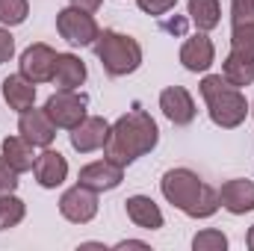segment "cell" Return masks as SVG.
I'll return each mask as SVG.
<instances>
[{
  "mask_svg": "<svg viewBox=\"0 0 254 251\" xmlns=\"http://www.w3.org/2000/svg\"><path fill=\"white\" fill-rule=\"evenodd\" d=\"M33 175H36V184L42 189L63 187L65 181H68V160L60 151H54V148H42V154L36 157Z\"/></svg>",
  "mask_w": 254,
  "mask_h": 251,
  "instance_id": "9a60e30c",
  "label": "cell"
},
{
  "mask_svg": "<svg viewBox=\"0 0 254 251\" xmlns=\"http://www.w3.org/2000/svg\"><path fill=\"white\" fill-rule=\"evenodd\" d=\"M160 192L190 219H210L219 213V189L204 184L192 169H169L160 181Z\"/></svg>",
  "mask_w": 254,
  "mask_h": 251,
  "instance_id": "7a4b0ae2",
  "label": "cell"
},
{
  "mask_svg": "<svg viewBox=\"0 0 254 251\" xmlns=\"http://www.w3.org/2000/svg\"><path fill=\"white\" fill-rule=\"evenodd\" d=\"M122 181H125V166H119V163H113V160H95V163H89V166H83L80 169V175H77V184H83V187H89L92 192H113V189L122 187Z\"/></svg>",
  "mask_w": 254,
  "mask_h": 251,
  "instance_id": "9c48e42d",
  "label": "cell"
},
{
  "mask_svg": "<svg viewBox=\"0 0 254 251\" xmlns=\"http://www.w3.org/2000/svg\"><path fill=\"white\" fill-rule=\"evenodd\" d=\"M71 6H80V9H86V12H98V9L104 6V0H71Z\"/></svg>",
  "mask_w": 254,
  "mask_h": 251,
  "instance_id": "f546056e",
  "label": "cell"
},
{
  "mask_svg": "<svg viewBox=\"0 0 254 251\" xmlns=\"http://www.w3.org/2000/svg\"><path fill=\"white\" fill-rule=\"evenodd\" d=\"M246 243H249V249L254 251V225L249 228V237H246Z\"/></svg>",
  "mask_w": 254,
  "mask_h": 251,
  "instance_id": "1f68e13d",
  "label": "cell"
},
{
  "mask_svg": "<svg viewBox=\"0 0 254 251\" xmlns=\"http://www.w3.org/2000/svg\"><path fill=\"white\" fill-rule=\"evenodd\" d=\"M57 33L71 48H89L95 45L101 27L95 21V12H86L80 6H65L57 12Z\"/></svg>",
  "mask_w": 254,
  "mask_h": 251,
  "instance_id": "5b68a950",
  "label": "cell"
},
{
  "mask_svg": "<svg viewBox=\"0 0 254 251\" xmlns=\"http://www.w3.org/2000/svg\"><path fill=\"white\" fill-rule=\"evenodd\" d=\"M27 216V204L15 195V192H3L0 195V231L18 228Z\"/></svg>",
  "mask_w": 254,
  "mask_h": 251,
  "instance_id": "7402d4cb",
  "label": "cell"
},
{
  "mask_svg": "<svg viewBox=\"0 0 254 251\" xmlns=\"http://www.w3.org/2000/svg\"><path fill=\"white\" fill-rule=\"evenodd\" d=\"M113 249H148V243H142V240H122Z\"/></svg>",
  "mask_w": 254,
  "mask_h": 251,
  "instance_id": "4dcf8cb0",
  "label": "cell"
},
{
  "mask_svg": "<svg viewBox=\"0 0 254 251\" xmlns=\"http://www.w3.org/2000/svg\"><path fill=\"white\" fill-rule=\"evenodd\" d=\"M0 154L6 157V163L18 172V175H24V172H33V166H36V145H30L21 133L18 136H6L3 139V145H0Z\"/></svg>",
  "mask_w": 254,
  "mask_h": 251,
  "instance_id": "d6986e66",
  "label": "cell"
},
{
  "mask_svg": "<svg viewBox=\"0 0 254 251\" xmlns=\"http://www.w3.org/2000/svg\"><path fill=\"white\" fill-rule=\"evenodd\" d=\"M222 77L243 89V86H252L254 83V60H246V57H237V54H228L225 63H222Z\"/></svg>",
  "mask_w": 254,
  "mask_h": 251,
  "instance_id": "44dd1931",
  "label": "cell"
},
{
  "mask_svg": "<svg viewBox=\"0 0 254 251\" xmlns=\"http://www.w3.org/2000/svg\"><path fill=\"white\" fill-rule=\"evenodd\" d=\"M231 24H254V0H231Z\"/></svg>",
  "mask_w": 254,
  "mask_h": 251,
  "instance_id": "484cf974",
  "label": "cell"
},
{
  "mask_svg": "<svg viewBox=\"0 0 254 251\" xmlns=\"http://www.w3.org/2000/svg\"><path fill=\"white\" fill-rule=\"evenodd\" d=\"M125 210H127V219L142 231H160L166 225L160 204L154 198H148V195H130L125 201Z\"/></svg>",
  "mask_w": 254,
  "mask_h": 251,
  "instance_id": "2e32d148",
  "label": "cell"
},
{
  "mask_svg": "<svg viewBox=\"0 0 254 251\" xmlns=\"http://www.w3.org/2000/svg\"><path fill=\"white\" fill-rule=\"evenodd\" d=\"M54 63H57V51H54L51 45H45V42H36V45H30V48L21 54L18 71H21L30 83L42 86V83H51V80H54Z\"/></svg>",
  "mask_w": 254,
  "mask_h": 251,
  "instance_id": "ba28073f",
  "label": "cell"
},
{
  "mask_svg": "<svg viewBox=\"0 0 254 251\" xmlns=\"http://www.w3.org/2000/svg\"><path fill=\"white\" fill-rule=\"evenodd\" d=\"M160 110H163V116L172 125H178V127L192 125L195 116H198L195 98L190 95V89H184V86H166L160 92Z\"/></svg>",
  "mask_w": 254,
  "mask_h": 251,
  "instance_id": "30bf717a",
  "label": "cell"
},
{
  "mask_svg": "<svg viewBox=\"0 0 254 251\" xmlns=\"http://www.w3.org/2000/svg\"><path fill=\"white\" fill-rule=\"evenodd\" d=\"M60 213L71 225H89L98 216V192H92L83 184H74L60 195Z\"/></svg>",
  "mask_w": 254,
  "mask_h": 251,
  "instance_id": "52a82bcc",
  "label": "cell"
},
{
  "mask_svg": "<svg viewBox=\"0 0 254 251\" xmlns=\"http://www.w3.org/2000/svg\"><path fill=\"white\" fill-rule=\"evenodd\" d=\"M12 57H15V39H12L9 27H3V24H0V65L9 63Z\"/></svg>",
  "mask_w": 254,
  "mask_h": 251,
  "instance_id": "f1b7e54d",
  "label": "cell"
},
{
  "mask_svg": "<svg viewBox=\"0 0 254 251\" xmlns=\"http://www.w3.org/2000/svg\"><path fill=\"white\" fill-rule=\"evenodd\" d=\"M231 54L254 60V24H231Z\"/></svg>",
  "mask_w": 254,
  "mask_h": 251,
  "instance_id": "603a6c76",
  "label": "cell"
},
{
  "mask_svg": "<svg viewBox=\"0 0 254 251\" xmlns=\"http://www.w3.org/2000/svg\"><path fill=\"white\" fill-rule=\"evenodd\" d=\"M57 130L60 127L51 122V116L45 113V107L42 110H27V113H21V119H18V133L30 142V145H36V148H51L54 145V139H57Z\"/></svg>",
  "mask_w": 254,
  "mask_h": 251,
  "instance_id": "7c38bea8",
  "label": "cell"
},
{
  "mask_svg": "<svg viewBox=\"0 0 254 251\" xmlns=\"http://www.w3.org/2000/svg\"><path fill=\"white\" fill-rule=\"evenodd\" d=\"M30 15V0H0V24L3 27H21Z\"/></svg>",
  "mask_w": 254,
  "mask_h": 251,
  "instance_id": "cb8c5ba5",
  "label": "cell"
},
{
  "mask_svg": "<svg viewBox=\"0 0 254 251\" xmlns=\"http://www.w3.org/2000/svg\"><path fill=\"white\" fill-rule=\"evenodd\" d=\"M139 3V9L145 12V15H166V12H172L175 6H178V0H136Z\"/></svg>",
  "mask_w": 254,
  "mask_h": 251,
  "instance_id": "83f0119b",
  "label": "cell"
},
{
  "mask_svg": "<svg viewBox=\"0 0 254 251\" xmlns=\"http://www.w3.org/2000/svg\"><path fill=\"white\" fill-rule=\"evenodd\" d=\"M86 107H89V101H86V95H77V89H57L45 101V113L60 130H71L80 125L89 116Z\"/></svg>",
  "mask_w": 254,
  "mask_h": 251,
  "instance_id": "8992f818",
  "label": "cell"
},
{
  "mask_svg": "<svg viewBox=\"0 0 254 251\" xmlns=\"http://www.w3.org/2000/svg\"><path fill=\"white\" fill-rule=\"evenodd\" d=\"M252 119H254V101H252Z\"/></svg>",
  "mask_w": 254,
  "mask_h": 251,
  "instance_id": "d6a6232c",
  "label": "cell"
},
{
  "mask_svg": "<svg viewBox=\"0 0 254 251\" xmlns=\"http://www.w3.org/2000/svg\"><path fill=\"white\" fill-rule=\"evenodd\" d=\"M160 142V127L157 122L142 113V110H133L125 113L122 119H116L110 125V136L104 142V157L119 163V166H133L139 157L151 154Z\"/></svg>",
  "mask_w": 254,
  "mask_h": 251,
  "instance_id": "6da1fadb",
  "label": "cell"
},
{
  "mask_svg": "<svg viewBox=\"0 0 254 251\" xmlns=\"http://www.w3.org/2000/svg\"><path fill=\"white\" fill-rule=\"evenodd\" d=\"M110 136V122L101 119V116H86L77 127H71L68 133V142L77 154H92V151H101L104 142Z\"/></svg>",
  "mask_w": 254,
  "mask_h": 251,
  "instance_id": "8fae6325",
  "label": "cell"
},
{
  "mask_svg": "<svg viewBox=\"0 0 254 251\" xmlns=\"http://www.w3.org/2000/svg\"><path fill=\"white\" fill-rule=\"evenodd\" d=\"M0 86H3V101H6L9 110H15L18 116L36 107V83H30L21 71H18V74H9Z\"/></svg>",
  "mask_w": 254,
  "mask_h": 251,
  "instance_id": "e0dca14e",
  "label": "cell"
},
{
  "mask_svg": "<svg viewBox=\"0 0 254 251\" xmlns=\"http://www.w3.org/2000/svg\"><path fill=\"white\" fill-rule=\"evenodd\" d=\"M219 207L228 210L231 216L254 213V181H246V178L225 181L219 189Z\"/></svg>",
  "mask_w": 254,
  "mask_h": 251,
  "instance_id": "4fadbf2b",
  "label": "cell"
},
{
  "mask_svg": "<svg viewBox=\"0 0 254 251\" xmlns=\"http://www.w3.org/2000/svg\"><path fill=\"white\" fill-rule=\"evenodd\" d=\"M187 15H190V24L198 33H210L222 21V6H219V0H190Z\"/></svg>",
  "mask_w": 254,
  "mask_h": 251,
  "instance_id": "ffe728a7",
  "label": "cell"
},
{
  "mask_svg": "<svg viewBox=\"0 0 254 251\" xmlns=\"http://www.w3.org/2000/svg\"><path fill=\"white\" fill-rule=\"evenodd\" d=\"M198 92L207 104L210 122L216 127H222V130H237L252 113V104L246 101V95L237 86H231L222 74H207L201 80Z\"/></svg>",
  "mask_w": 254,
  "mask_h": 251,
  "instance_id": "3957f363",
  "label": "cell"
},
{
  "mask_svg": "<svg viewBox=\"0 0 254 251\" xmlns=\"http://www.w3.org/2000/svg\"><path fill=\"white\" fill-rule=\"evenodd\" d=\"M18 178H21V175H18V172L6 163V157L0 154V195H3V192H15L18 184H21Z\"/></svg>",
  "mask_w": 254,
  "mask_h": 251,
  "instance_id": "4316f807",
  "label": "cell"
},
{
  "mask_svg": "<svg viewBox=\"0 0 254 251\" xmlns=\"http://www.w3.org/2000/svg\"><path fill=\"white\" fill-rule=\"evenodd\" d=\"M181 65L192 71V74H204V71H210V65L216 63V45L210 42V36L207 33H195L190 36L184 45H181Z\"/></svg>",
  "mask_w": 254,
  "mask_h": 251,
  "instance_id": "5bb4252c",
  "label": "cell"
},
{
  "mask_svg": "<svg viewBox=\"0 0 254 251\" xmlns=\"http://www.w3.org/2000/svg\"><path fill=\"white\" fill-rule=\"evenodd\" d=\"M225 249H228V237L216 228L198 231L192 237V251H225Z\"/></svg>",
  "mask_w": 254,
  "mask_h": 251,
  "instance_id": "d4e9b609",
  "label": "cell"
},
{
  "mask_svg": "<svg viewBox=\"0 0 254 251\" xmlns=\"http://www.w3.org/2000/svg\"><path fill=\"white\" fill-rule=\"evenodd\" d=\"M95 57L110 77H127L142 65V45L119 30H101L95 39Z\"/></svg>",
  "mask_w": 254,
  "mask_h": 251,
  "instance_id": "277c9868",
  "label": "cell"
},
{
  "mask_svg": "<svg viewBox=\"0 0 254 251\" xmlns=\"http://www.w3.org/2000/svg\"><path fill=\"white\" fill-rule=\"evenodd\" d=\"M89 71L86 63L77 57V54H57V63H54V86L57 89H80L86 83Z\"/></svg>",
  "mask_w": 254,
  "mask_h": 251,
  "instance_id": "ac0fdd59",
  "label": "cell"
}]
</instances>
